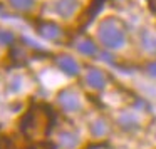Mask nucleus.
Returning <instances> with one entry per match:
<instances>
[{
    "label": "nucleus",
    "mask_w": 156,
    "mask_h": 149,
    "mask_svg": "<svg viewBox=\"0 0 156 149\" xmlns=\"http://www.w3.org/2000/svg\"><path fill=\"white\" fill-rule=\"evenodd\" d=\"M99 40L108 49H119L126 40V32L116 19H106L99 27Z\"/></svg>",
    "instance_id": "f257e3e1"
},
{
    "label": "nucleus",
    "mask_w": 156,
    "mask_h": 149,
    "mask_svg": "<svg viewBox=\"0 0 156 149\" xmlns=\"http://www.w3.org/2000/svg\"><path fill=\"white\" fill-rule=\"evenodd\" d=\"M59 104L66 112H77L81 109V101H79L77 94L71 91H64L59 94Z\"/></svg>",
    "instance_id": "f03ea898"
},
{
    "label": "nucleus",
    "mask_w": 156,
    "mask_h": 149,
    "mask_svg": "<svg viewBox=\"0 0 156 149\" xmlns=\"http://www.w3.org/2000/svg\"><path fill=\"white\" fill-rule=\"evenodd\" d=\"M86 82H87V85L92 89H102L106 85V77L99 69L92 67V69H89L87 74H86Z\"/></svg>",
    "instance_id": "7ed1b4c3"
},
{
    "label": "nucleus",
    "mask_w": 156,
    "mask_h": 149,
    "mask_svg": "<svg viewBox=\"0 0 156 149\" xmlns=\"http://www.w3.org/2000/svg\"><path fill=\"white\" fill-rule=\"evenodd\" d=\"M57 64H59V67L69 75H76L79 72V64L72 57H69V55H61V57L57 59Z\"/></svg>",
    "instance_id": "20e7f679"
},
{
    "label": "nucleus",
    "mask_w": 156,
    "mask_h": 149,
    "mask_svg": "<svg viewBox=\"0 0 156 149\" xmlns=\"http://www.w3.org/2000/svg\"><path fill=\"white\" fill-rule=\"evenodd\" d=\"M39 32H41L42 37L49 39V40H55V39H59V35H61V29L55 24H51V22L42 24L41 27H39Z\"/></svg>",
    "instance_id": "39448f33"
},
{
    "label": "nucleus",
    "mask_w": 156,
    "mask_h": 149,
    "mask_svg": "<svg viewBox=\"0 0 156 149\" xmlns=\"http://www.w3.org/2000/svg\"><path fill=\"white\" fill-rule=\"evenodd\" d=\"M118 122H119V126H121L122 129H126V131H134V129L139 126L136 116L131 114V112H122V114L119 116Z\"/></svg>",
    "instance_id": "423d86ee"
},
{
    "label": "nucleus",
    "mask_w": 156,
    "mask_h": 149,
    "mask_svg": "<svg viewBox=\"0 0 156 149\" xmlns=\"http://www.w3.org/2000/svg\"><path fill=\"white\" fill-rule=\"evenodd\" d=\"M76 7H77V4H76V0H59L57 2V12L62 15V17H69V15L74 14Z\"/></svg>",
    "instance_id": "0eeeda50"
},
{
    "label": "nucleus",
    "mask_w": 156,
    "mask_h": 149,
    "mask_svg": "<svg viewBox=\"0 0 156 149\" xmlns=\"http://www.w3.org/2000/svg\"><path fill=\"white\" fill-rule=\"evenodd\" d=\"M89 129H91V132L96 136V137H102V136H106L109 132L108 122L102 121V119H96V121L89 126Z\"/></svg>",
    "instance_id": "6e6552de"
},
{
    "label": "nucleus",
    "mask_w": 156,
    "mask_h": 149,
    "mask_svg": "<svg viewBox=\"0 0 156 149\" xmlns=\"http://www.w3.org/2000/svg\"><path fill=\"white\" fill-rule=\"evenodd\" d=\"M141 44L144 50L156 52V34L154 32H143L141 34Z\"/></svg>",
    "instance_id": "1a4fd4ad"
},
{
    "label": "nucleus",
    "mask_w": 156,
    "mask_h": 149,
    "mask_svg": "<svg viewBox=\"0 0 156 149\" xmlns=\"http://www.w3.org/2000/svg\"><path fill=\"white\" fill-rule=\"evenodd\" d=\"M76 49L84 55H96V52H98L96 44L91 40H79L77 44H76Z\"/></svg>",
    "instance_id": "9d476101"
},
{
    "label": "nucleus",
    "mask_w": 156,
    "mask_h": 149,
    "mask_svg": "<svg viewBox=\"0 0 156 149\" xmlns=\"http://www.w3.org/2000/svg\"><path fill=\"white\" fill-rule=\"evenodd\" d=\"M59 139H61V144L64 146L66 149H72V147H76V146H77V142H79V139L76 137L74 134H71V132H62Z\"/></svg>",
    "instance_id": "9b49d317"
},
{
    "label": "nucleus",
    "mask_w": 156,
    "mask_h": 149,
    "mask_svg": "<svg viewBox=\"0 0 156 149\" xmlns=\"http://www.w3.org/2000/svg\"><path fill=\"white\" fill-rule=\"evenodd\" d=\"M10 4L14 5L17 10H29L34 5V0H10Z\"/></svg>",
    "instance_id": "f8f14e48"
},
{
    "label": "nucleus",
    "mask_w": 156,
    "mask_h": 149,
    "mask_svg": "<svg viewBox=\"0 0 156 149\" xmlns=\"http://www.w3.org/2000/svg\"><path fill=\"white\" fill-rule=\"evenodd\" d=\"M14 34L10 30H0V44H12Z\"/></svg>",
    "instance_id": "ddd939ff"
},
{
    "label": "nucleus",
    "mask_w": 156,
    "mask_h": 149,
    "mask_svg": "<svg viewBox=\"0 0 156 149\" xmlns=\"http://www.w3.org/2000/svg\"><path fill=\"white\" fill-rule=\"evenodd\" d=\"M146 71H148L149 75H153V77H156V62H153V64H149L148 67H146Z\"/></svg>",
    "instance_id": "4468645a"
},
{
    "label": "nucleus",
    "mask_w": 156,
    "mask_h": 149,
    "mask_svg": "<svg viewBox=\"0 0 156 149\" xmlns=\"http://www.w3.org/2000/svg\"><path fill=\"white\" fill-rule=\"evenodd\" d=\"M0 15H2V7H0Z\"/></svg>",
    "instance_id": "2eb2a0df"
},
{
    "label": "nucleus",
    "mask_w": 156,
    "mask_h": 149,
    "mask_svg": "<svg viewBox=\"0 0 156 149\" xmlns=\"http://www.w3.org/2000/svg\"><path fill=\"white\" fill-rule=\"evenodd\" d=\"M154 134H156V127H154Z\"/></svg>",
    "instance_id": "dca6fc26"
}]
</instances>
